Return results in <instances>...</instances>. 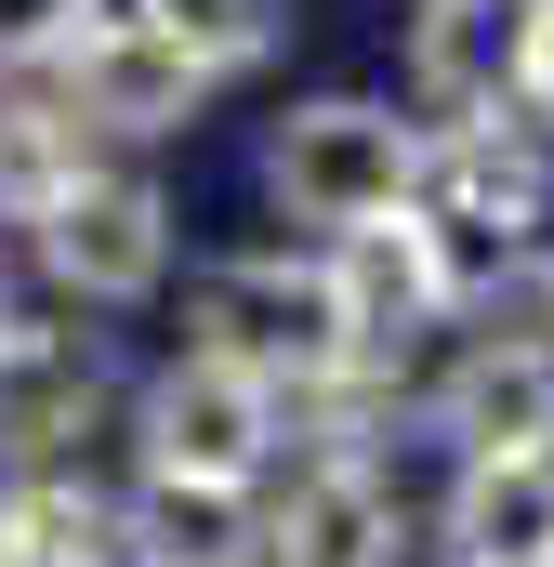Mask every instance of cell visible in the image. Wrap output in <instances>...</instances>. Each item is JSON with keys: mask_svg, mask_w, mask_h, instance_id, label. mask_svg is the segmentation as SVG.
Wrapping results in <instances>:
<instances>
[{"mask_svg": "<svg viewBox=\"0 0 554 567\" xmlns=\"http://www.w3.org/2000/svg\"><path fill=\"white\" fill-rule=\"evenodd\" d=\"M185 357H212V370H238V383H265L277 410H304L317 383H343L370 343H357V317H343V278H330V251H304V238H238V251H198L185 265V330H172Z\"/></svg>", "mask_w": 554, "mask_h": 567, "instance_id": "6da1fadb", "label": "cell"}, {"mask_svg": "<svg viewBox=\"0 0 554 567\" xmlns=\"http://www.w3.org/2000/svg\"><path fill=\"white\" fill-rule=\"evenodd\" d=\"M252 198H265L277 238L343 251L422 198V120L397 93H290L252 133Z\"/></svg>", "mask_w": 554, "mask_h": 567, "instance_id": "7a4b0ae2", "label": "cell"}, {"mask_svg": "<svg viewBox=\"0 0 554 567\" xmlns=\"http://www.w3.org/2000/svg\"><path fill=\"white\" fill-rule=\"evenodd\" d=\"M422 251L462 317H489L502 290L554 265V145L489 120V133H422V198H410Z\"/></svg>", "mask_w": 554, "mask_h": 567, "instance_id": "3957f363", "label": "cell"}, {"mask_svg": "<svg viewBox=\"0 0 554 567\" xmlns=\"http://www.w3.org/2000/svg\"><path fill=\"white\" fill-rule=\"evenodd\" d=\"M27 290L53 303V317H80V330H120V317H158L172 278H185V198H172V172H145V158H106L27 251Z\"/></svg>", "mask_w": 554, "mask_h": 567, "instance_id": "277c9868", "label": "cell"}, {"mask_svg": "<svg viewBox=\"0 0 554 567\" xmlns=\"http://www.w3.org/2000/svg\"><path fill=\"white\" fill-rule=\"evenodd\" d=\"M120 462L133 488H212V502H265L277 462H290V410L265 383L212 370V357H145L133 396H120Z\"/></svg>", "mask_w": 554, "mask_h": 567, "instance_id": "5b68a950", "label": "cell"}, {"mask_svg": "<svg viewBox=\"0 0 554 567\" xmlns=\"http://www.w3.org/2000/svg\"><path fill=\"white\" fill-rule=\"evenodd\" d=\"M120 396H133L120 343L53 317V303H27L0 330V475H66V462L120 449Z\"/></svg>", "mask_w": 554, "mask_h": 567, "instance_id": "8992f818", "label": "cell"}, {"mask_svg": "<svg viewBox=\"0 0 554 567\" xmlns=\"http://www.w3.org/2000/svg\"><path fill=\"white\" fill-rule=\"evenodd\" d=\"M410 435H435V462H554V343L449 330L410 370Z\"/></svg>", "mask_w": 554, "mask_h": 567, "instance_id": "52a82bcc", "label": "cell"}, {"mask_svg": "<svg viewBox=\"0 0 554 567\" xmlns=\"http://www.w3.org/2000/svg\"><path fill=\"white\" fill-rule=\"evenodd\" d=\"M542 0H397V106L422 133H489L515 120Z\"/></svg>", "mask_w": 554, "mask_h": 567, "instance_id": "ba28073f", "label": "cell"}, {"mask_svg": "<svg viewBox=\"0 0 554 567\" xmlns=\"http://www.w3.org/2000/svg\"><path fill=\"white\" fill-rule=\"evenodd\" d=\"M265 567H422V502L397 488V462L290 449L265 488Z\"/></svg>", "mask_w": 554, "mask_h": 567, "instance_id": "9c48e42d", "label": "cell"}, {"mask_svg": "<svg viewBox=\"0 0 554 567\" xmlns=\"http://www.w3.org/2000/svg\"><path fill=\"white\" fill-rule=\"evenodd\" d=\"M53 93H66V120L106 145V158H145V172H158V145H185L225 106V93L158 40V13H145V27H93V40L53 66Z\"/></svg>", "mask_w": 554, "mask_h": 567, "instance_id": "30bf717a", "label": "cell"}, {"mask_svg": "<svg viewBox=\"0 0 554 567\" xmlns=\"http://www.w3.org/2000/svg\"><path fill=\"white\" fill-rule=\"evenodd\" d=\"M422 567H554V462H449L422 502Z\"/></svg>", "mask_w": 554, "mask_h": 567, "instance_id": "8fae6325", "label": "cell"}, {"mask_svg": "<svg viewBox=\"0 0 554 567\" xmlns=\"http://www.w3.org/2000/svg\"><path fill=\"white\" fill-rule=\"evenodd\" d=\"M93 172H106V145L66 120L53 80H0V251H27Z\"/></svg>", "mask_w": 554, "mask_h": 567, "instance_id": "7c38bea8", "label": "cell"}, {"mask_svg": "<svg viewBox=\"0 0 554 567\" xmlns=\"http://www.w3.org/2000/svg\"><path fill=\"white\" fill-rule=\"evenodd\" d=\"M0 567H120V475H0Z\"/></svg>", "mask_w": 554, "mask_h": 567, "instance_id": "4fadbf2b", "label": "cell"}, {"mask_svg": "<svg viewBox=\"0 0 554 567\" xmlns=\"http://www.w3.org/2000/svg\"><path fill=\"white\" fill-rule=\"evenodd\" d=\"M158 13V40L212 80V93H238V80H265L277 53L304 40V0H145Z\"/></svg>", "mask_w": 554, "mask_h": 567, "instance_id": "5bb4252c", "label": "cell"}, {"mask_svg": "<svg viewBox=\"0 0 554 567\" xmlns=\"http://www.w3.org/2000/svg\"><path fill=\"white\" fill-rule=\"evenodd\" d=\"M93 40V0H0V80H53Z\"/></svg>", "mask_w": 554, "mask_h": 567, "instance_id": "9a60e30c", "label": "cell"}, {"mask_svg": "<svg viewBox=\"0 0 554 567\" xmlns=\"http://www.w3.org/2000/svg\"><path fill=\"white\" fill-rule=\"evenodd\" d=\"M515 133L554 145V13H542V40H529V80H515Z\"/></svg>", "mask_w": 554, "mask_h": 567, "instance_id": "2e32d148", "label": "cell"}, {"mask_svg": "<svg viewBox=\"0 0 554 567\" xmlns=\"http://www.w3.org/2000/svg\"><path fill=\"white\" fill-rule=\"evenodd\" d=\"M27 303H40V290H27V265H13V251H0V330H13Z\"/></svg>", "mask_w": 554, "mask_h": 567, "instance_id": "e0dca14e", "label": "cell"}, {"mask_svg": "<svg viewBox=\"0 0 554 567\" xmlns=\"http://www.w3.org/2000/svg\"><path fill=\"white\" fill-rule=\"evenodd\" d=\"M542 13H554V0H542Z\"/></svg>", "mask_w": 554, "mask_h": 567, "instance_id": "ac0fdd59", "label": "cell"}]
</instances>
